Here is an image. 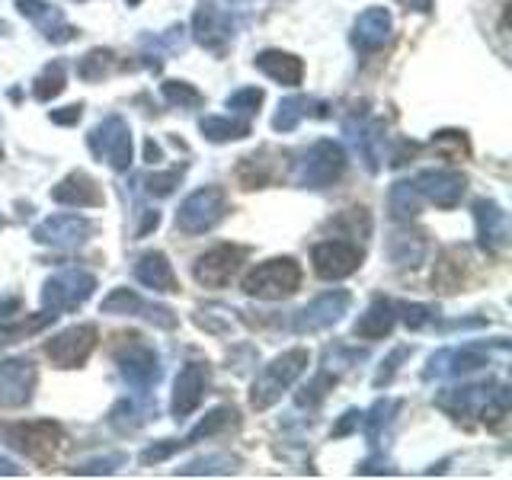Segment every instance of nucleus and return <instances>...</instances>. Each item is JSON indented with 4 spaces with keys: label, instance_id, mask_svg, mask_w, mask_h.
I'll list each match as a JSON object with an SVG mask.
<instances>
[{
    "label": "nucleus",
    "instance_id": "f257e3e1",
    "mask_svg": "<svg viewBox=\"0 0 512 480\" xmlns=\"http://www.w3.org/2000/svg\"><path fill=\"white\" fill-rule=\"evenodd\" d=\"M308 362H311L308 349H288V352H282V356L272 359L260 372V378L253 381V391H250L253 410H269L272 404H276V400L304 375Z\"/></svg>",
    "mask_w": 512,
    "mask_h": 480
},
{
    "label": "nucleus",
    "instance_id": "f03ea898",
    "mask_svg": "<svg viewBox=\"0 0 512 480\" xmlns=\"http://www.w3.org/2000/svg\"><path fill=\"white\" fill-rule=\"evenodd\" d=\"M298 285H301V266L292 256H276V260H266L247 272L244 292L260 301H282L292 298L298 292Z\"/></svg>",
    "mask_w": 512,
    "mask_h": 480
},
{
    "label": "nucleus",
    "instance_id": "7ed1b4c3",
    "mask_svg": "<svg viewBox=\"0 0 512 480\" xmlns=\"http://www.w3.org/2000/svg\"><path fill=\"white\" fill-rule=\"evenodd\" d=\"M346 173V151L336 141H314L295 164V183L304 189H327Z\"/></svg>",
    "mask_w": 512,
    "mask_h": 480
},
{
    "label": "nucleus",
    "instance_id": "20e7f679",
    "mask_svg": "<svg viewBox=\"0 0 512 480\" xmlns=\"http://www.w3.org/2000/svg\"><path fill=\"white\" fill-rule=\"evenodd\" d=\"M224 215H228V192L221 186H202L180 205V212H176V228L196 237V234L218 228Z\"/></svg>",
    "mask_w": 512,
    "mask_h": 480
},
{
    "label": "nucleus",
    "instance_id": "39448f33",
    "mask_svg": "<svg viewBox=\"0 0 512 480\" xmlns=\"http://www.w3.org/2000/svg\"><path fill=\"white\" fill-rule=\"evenodd\" d=\"M93 288H96V276L87 269H61L55 272L52 279L45 282L42 288V304H45V311H52V314H68L74 308H80L90 295H93Z\"/></svg>",
    "mask_w": 512,
    "mask_h": 480
},
{
    "label": "nucleus",
    "instance_id": "423d86ee",
    "mask_svg": "<svg viewBox=\"0 0 512 480\" xmlns=\"http://www.w3.org/2000/svg\"><path fill=\"white\" fill-rule=\"evenodd\" d=\"M4 439L32 461H52L55 452L64 445V429L52 420H32L4 426Z\"/></svg>",
    "mask_w": 512,
    "mask_h": 480
},
{
    "label": "nucleus",
    "instance_id": "0eeeda50",
    "mask_svg": "<svg viewBox=\"0 0 512 480\" xmlns=\"http://www.w3.org/2000/svg\"><path fill=\"white\" fill-rule=\"evenodd\" d=\"M87 144L96 160H106L112 170L132 167V128L122 116H106L100 125L87 135Z\"/></svg>",
    "mask_w": 512,
    "mask_h": 480
},
{
    "label": "nucleus",
    "instance_id": "6e6552de",
    "mask_svg": "<svg viewBox=\"0 0 512 480\" xmlns=\"http://www.w3.org/2000/svg\"><path fill=\"white\" fill-rule=\"evenodd\" d=\"M96 234V224L84 215H52L32 228V240L55 250H77Z\"/></svg>",
    "mask_w": 512,
    "mask_h": 480
},
{
    "label": "nucleus",
    "instance_id": "1a4fd4ad",
    "mask_svg": "<svg viewBox=\"0 0 512 480\" xmlns=\"http://www.w3.org/2000/svg\"><path fill=\"white\" fill-rule=\"evenodd\" d=\"M122 340H125V346L116 352L122 378L132 384L135 391H151L160 381L157 352L148 343H141V336H122Z\"/></svg>",
    "mask_w": 512,
    "mask_h": 480
},
{
    "label": "nucleus",
    "instance_id": "9d476101",
    "mask_svg": "<svg viewBox=\"0 0 512 480\" xmlns=\"http://www.w3.org/2000/svg\"><path fill=\"white\" fill-rule=\"evenodd\" d=\"M362 260H365V253L359 244H352V240H324V244H317L311 250L314 272L327 282L346 279L352 272H359Z\"/></svg>",
    "mask_w": 512,
    "mask_h": 480
},
{
    "label": "nucleus",
    "instance_id": "9b49d317",
    "mask_svg": "<svg viewBox=\"0 0 512 480\" xmlns=\"http://www.w3.org/2000/svg\"><path fill=\"white\" fill-rule=\"evenodd\" d=\"M96 340H100V330L93 324H74L45 343V356L58 368H77L90 359V352L96 349Z\"/></svg>",
    "mask_w": 512,
    "mask_h": 480
},
{
    "label": "nucleus",
    "instance_id": "f8f14e48",
    "mask_svg": "<svg viewBox=\"0 0 512 480\" xmlns=\"http://www.w3.org/2000/svg\"><path fill=\"white\" fill-rule=\"evenodd\" d=\"M244 260H247L244 247L221 244V247H215V250H208V253L199 256L196 266H192V276H196V282L205 285V288H224L237 276V269L244 266Z\"/></svg>",
    "mask_w": 512,
    "mask_h": 480
},
{
    "label": "nucleus",
    "instance_id": "ddd939ff",
    "mask_svg": "<svg viewBox=\"0 0 512 480\" xmlns=\"http://www.w3.org/2000/svg\"><path fill=\"white\" fill-rule=\"evenodd\" d=\"M192 36L208 52H221L224 45L234 39V16L231 7H221L218 0H205L196 10V20H192Z\"/></svg>",
    "mask_w": 512,
    "mask_h": 480
},
{
    "label": "nucleus",
    "instance_id": "4468645a",
    "mask_svg": "<svg viewBox=\"0 0 512 480\" xmlns=\"http://www.w3.org/2000/svg\"><path fill=\"white\" fill-rule=\"evenodd\" d=\"M352 304V295L346 288H333V292H324L320 298H314L308 308H301L295 314V333H320L333 327L336 320H340Z\"/></svg>",
    "mask_w": 512,
    "mask_h": 480
},
{
    "label": "nucleus",
    "instance_id": "2eb2a0df",
    "mask_svg": "<svg viewBox=\"0 0 512 480\" xmlns=\"http://www.w3.org/2000/svg\"><path fill=\"white\" fill-rule=\"evenodd\" d=\"M36 381H39V372L29 359L0 362V407L4 410L26 407L32 400V391H36Z\"/></svg>",
    "mask_w": 512,
    "mask_h": 480
},
{
    "label": "nucleus",
    "instance_id": "dca6fc26",
    "mask_svg": "<svg viewBox=\"0 0 512 480\" xmlns=\"http://www.w3.org/2000/svg\"><path fill=\"white\" fill-rule=\"evenodd\" d=\"M413 186L420 189L423 202H432L439 208H455L464 199L468 180H464V176L452 167H436V170H423L413 180Z\"/></svg>",
    "mask_w": 512,
    "mask_h": 480
},
{
    "label": "nucleus",
    "instance_id": "f3484780",
    "mask_svg": "<svg viewBox=\"0 0 512 480\" xmlns=\"http://www.w3.org/2000/svg\"><path fill=\"white\" fill-rule=\"evenodd\" d=\"M205 391H208V368L202 362H189L186 368H180V375L173 381V400H170L173 420H186L189 413H196Z\"/></svg>",
    "mask_w": 512,
    "mask_h": 480
},
{
    "label": "nucleus",
    "instance_id": "a211bd4d",
    "mask_svg": "<svg viewBox=\"0 0 512 480\" xmlns=\"http://www.w3.org/2000/svg\"><path fill=\"white\" fill-rule=\"evenodd\" d=\"M474 224H477V244L487 253H500L509 247V215L500 202L477 199L474 202Z\"/></svg>",
    "mask_w": 512,
    "mask_h": 480
},
{
    "label": "nucleus",
    "instance_id": "6ab92c4d",
    "mask_svg": "<svg viewBox=\"0 0 512 480\" xmlns=\"http://www.w3.org/2000/svg\"><path fill=\"white\" fill-rule=\"evenodd\" d=\"M100 311L103 314H144V317L151 320V324L164 327V330L176 327V314L170 308H160V304L141 301L138 292H132V288H112V292L103 298Z\"/></svg>",
    "mask_w": 512,
    "mask_h": 480
},
{
    "label": "nucleus",
    "instance_id": "aec40b11",
    "mask_svg": "<svg viewBox=\"0 0 512 480\" xmlns=\"http://www.w3.org/2000/svg\"><path fill=\"white\" fill-rule=\"evenodd\" d=\"M16 10H20L26 20L36 23L48 42L64 45V42L77 39V29L64 20V13L55 4H45V0H16Z\"/></svg>",
    "mask_w": 512,
    "mask_h": 480
},
{
    "label": "nucleus",
    "instance_id": "412c9836",
    "mask_svg": "<svg viewBox=\"0 0 512 480\" xmlns=\"http://www.w3.org/2000/svg\"><path fill=\"white\" fill-rule=\"evenodd\" d=\"M52 199L58 205H68V208H100L106 202L100 183H96L93 176L84 170H74V173L64 176V180L52 189Z\"/></svg>",
    "mask_w": 512,
    "mask_h": 480
},
{
    "label": "nucleus",
    "instance_id": "4be33fe9",
    "mask_svg": "<svg viewBox=\"0 0 512 480\" xmlns=\"http://www.w3.org/2000/svg\"><path fill=\"white\" fill-rule=\"evenodd\" d=\"M394 32V20L388 7H368L356 16L352 23V42H356L362 52H375L384 42L391 39Z\"/></svg>",
    "mask_w": 512,
    "mask_h": 480
},
{
    "label": "nucleus",
    "instance_id": "5701e85b",
    "mask_svg": "<svg viewBox=\"0 0 512 480\" xmlns=\"http://www.w3.org/2000/svg\"><path fill=\"white\" fill-rule=\"evenodd\" d=\"M496 384H464V388H448L436 397V407L452 416H480L490 404Z\"/></svg>",
    "mask_w": 512,
    "mask_h": 480
},
{
    "label": "nucleus",
    "instance_id": "b1692460",
    "mask_svg": "<svg viewBox=\"0 0 512 480\" xmlns=\"http://www.w3.org/2000/svg\"><path fill=\"white\" fill-rule=\"evenodd\" d=\"M135 279L144 288H151V292H160V295L180 292V282H176V276H173V266L167 260V253H160V250H148V253L138 256Z\"/></svg>",
    "mask_w": 512,
    "mask_h": 480
},
{
    "label": "nucleus",
    "instance_id": "393cba45",
    "mask_svg": "<svg viewBox=\"0 0 512 480\" xmlns=\"http://www.w3.org/2000/svg\"><path fill=\"white\" fill-rule=\"evenodd\" d=\"M253 64L282 87H298L304 80V61L292 52H282V48H266L253 58Z\"/></svg>",
    "mask_w": 512,
    "mask_h": 480
},
{
    "label": "nucleus",
    "instance_id": "a878e982",
    "mask_svg": "<svg viewBox=\"0 0 512 480\" xmlns=\"http://www.w3.org/2000/svg\"><path fill=\"white\" fill-rule=\"evenodd\" d=\"M330 106L314 100V96H288V100L279 103V112L272 116V128L276 132H295L301 125V119H327Z\"/></svg>",
    "mask_w": 512,
    "mask_h": 480
},
{
    "label": "nucleus",
    "instance_id": "bb28decb",
    "mask_svg": "<svg viewBox=\"0 0 512 480\" xmlns=\"http://www.w3.org/2000/svg\"><path fill=\"white\" fill-rule=\"evenodd\" d=\"M349 138L356 141V151L365 160V170L368 173H378L381 170V157H384V125L381 122H362L356 125H346Z\"/></svg>",
    "mask_w": 512,
    "mask_h": 480
},
{
    "label": "nucleus",
    "instance_id": "cd10ccee",
    "mask_svg": "<svg viewBox=\"0 0 512 480\" xmlns=\"http://www.w3.org/2000/svg\"><path fill=\"white\" fill-rule=\"evenodd\" d=\"M426 250H429V244H426V234L423 231L404 228V231H394L388 237V260L394 266H410V269L420 266L426 260Z\"/></svg>",
    "mask_w": 512,
    "mask_h": 480
},
{
    "label": "nucleus",
    "instance_id": "c85d7f7f",
    "mask_svg": "<svg viewBox=\"0 0 512 480\" xmlns=\"http://www.w3.org/2000/svg\"><path fill=\"white\" fill-rule=\"evenodd\" d=\"M394 304L388 298H375L372 304L365 308V314L356 320V327H352V333L362 336V340H381V336H388L394 330Z\"/></svg>",
    "mask_w": 512,
    "mask_h": 480
},
{
    "label": "nucleus",
    "instance_id": "c756f323",
    "mask_svg": "<svg viewBox=\"0 0 512 480\" xmlns=\"http://www.w3.org/2000/svg\"><path fill=\"white\" fill-rule=\"evenodd\" d=\"M461 282H464V247H448L442 250L436 272H432V285H436L439 292L452 295L461 288Z\"/></svg>",
    "mask_w": 512,
    "mask_h": 480
},
{
    "label": "nucleus",
    "instance_id": "7c9ffc66",
    "mask_svg": "<svg viewBox=\"0 0 512 480\" xmlns=\"http://www.w3.org/2000/svg\"><path fill=\"white\" fill-rule=\"evenodd\" d=\"M276 176H279V160H269V151L250 154V157L240 160V167H237V180L244 183L247 189L269 186Z\"/></svg>",
    "mask_w": 512,
    "mask_h": 480
},
{
    "label": "nucleus",
    "instance_id": "2f4dec72",
    "mask_svg": "<svg viewBox=\"0 0 512 480\" xmlns=\"http://www.w3.org/2000/svg\"><path fill=\"white\" fill-rule=\"evenodd\" d=\"M154 416H157V407L144 404V400H119V404L109 410V423L119 432H135L144 423H151Z\"/></svg>",
    "mask_w": 512,
    "mask_h": 480
},
{
    "label": "nucleus",
    "instance_id": "473e14b6",
    "mask_svg": "<svg viewBox=\"0 0 512 480\" xmlns=\"http://www.w3.org/2000/svg\"><path fill=\"white\" fill-rule=\"evenodd\" d=\"M199 132L208 141L224 144V141L247 138L250 135V122L247 119H234V116H202L199 119Z\"/></svg>",
    "mask_w": 512,
    "mask_h": 480
},
{
    "label": "nucleus",
    "instance_id": "72a5a7b5",
    "mask_svg": "<svg viewBox=\"0 0 512 480\" xmlns=\"http://www.w3.org/2000/svg\"><path fill=\"white\" fill-rule=\"evenodd\" d=\"M388 205H391V215L397 221H410L420 215V208H423V196H420V189H416L413 183L407 180H400L391 186L388 192Z\"/></svg>",
    "mask_w": 512,
    "mask_h": 480
},
{
    "label": "nucleus",
    "instance_id": "f704fd0d",
    "mask_svg": "<svg viewBox=\"0 0 512 480\" xmlns=\"http://www.w3.org/2000/svg\"><path fill=\"white\" fill-rule=\"evenodd\" d=\"M64 87H68V77H64V64L61 61H52V64H45V68L36 74V80H32V96H36L39 103H52L55 96L64 93Z\"/></svg>",
    "mask_w": 512,
    "mask_h": 480
},
{
    "label": "nucleus",
    "instance_id": "c9c22d12",
    "mask_svg": "<svg viewBox=\"0 0 512 480\" xmlns=\"http://www.w3.org/2000/svg\"><path fill=\"white\" fill-rule=\"evenodd\" d=\"M234 416H237V413H234L231 407H218V410H212V413H205V416H202V423H199L196 429H192L186 439H180L183 448L196 445L199 439H212V436H218L221 429H228V426L234 423Z\"/></svg>",
    "mask_w": 512,
    "mask_h": 480
},
{
    "label": "nucleus",
    "instance_id": "e433bc0d",
    "mask_svg": "<svg viewBox=\"0 0 512 480\" xmlns=\"http://www.w3.org/2000/svg\"><path fill=\"white\" fill-rule=\"evenodd\" d=\"M400 410V400H378V404L368 410V413H362V426H365V436H368V442H378V436H381V429L388 426L391 420H394V413Z\"/></svg>",
    "mask_w": 512,
    "mask_h": 480
},
{
    "label": "nucleus",
    "instance_id": "4c0bfd02",
    "mask_svg": "<svg viewBox=\"0 0 512 480\" xmlns=\"http://www.w3.org/2000/svg\"><path fill=\"white\" fill-rule=\"evenodd\" d=\"M112 68V52L109 48H93L84 58L77 61V77L87 80V84H96V80H103Z\"/></svg>",
    "mask_w": 512,
    "mask_h": 480
},
{
    "label": "nucleus",
    "instance_id": "58836bf2",
    "mask_svg": "<svg viewBox=\"0 0 512 480\" xmlns=\"http://www.w3.org/2000/svg\"><path fill=\"white\" fill-rule=\"evenodd\" d=\"M160 93H164V100L170 106H180V109H199L205 103V96L192 84H186V80H164Z\"/></svg>",
    "mask_w": 512,
    "mask_h": 480
},
{
    "label": "nucleus",
    "instance_id": "ea45409f",
    "mask_svg": "<svg viewBox=\"0 0 512 480\" xmlns=\"http://www.w3.org/2000/svg\"><path fill=\"white\" fill-rule=\"evenodd\" d=\"M237 458L231 455H208V458H199V461H192L186 464V468H180L176 474H183V477H202V474H234L237 471Z\"/></svg>",
    "mask_w": 512,
    "mask_h": 480
},
{
    "label": "nucleus",
    "instance_id": "a19ab883",
    "mask_svg": "<svg viewBox=\"0 0 512 480\" xmlns=\"http://www.w3.org/2000/svg\"><path fill=\"white\" fill-rule=\"evenodd\" d=\"M234 314H237V311L221 308V304H212V308H205V311L196 314V324H199L202 330H208V333L228 336V333L234 330V320H237Z\"/></svg>",
    "mask_w": 512,
    "mask_h": 480
},
{
    "label": "nucleus",
    "instance_id": "79ce46f5",
    "mask_svg": "<svg viewBox=\"0 0 512 480\" xmlns=\"http://www.w3.org/2000/svg\"><path fill=\"white\" fill-rule=\"evenodd\" d=\"M55 317H58V314H52V311H42V314H36L32 320H20V324H13V327H0V346L16 343V340H23V336H29V333H39L42 327L52 324Z\"/></svg>",
    "mask_w": 512,
    "mask_h": 480
},
{
    "label": "nucleus",
    "instance_id": "37998d69",
    "mask_svg": "<svg viewBox=\"0 0 512 480\" xmlns=\"http://www.w3.org/2000/svg\"><path fill=\"white\" fill-rule=\"evenodd\" d=\"M180 180H183V167L157 170V173L148 176V180H144V189H148V196L167 199V196H173V189L180 186Z\"/></svg>",
    "mask_w": 512,
    "mask_h": 480
},
{
    "label": "nucleus",
    "instance_id": "c03bdc74",
    "mask_svg": "<svg viewBox=\"0 0 512 480\" xmlns=\"http://www.w3.org/2000/svg\"><path fill=\"white\" fill-rule=\"evenodd\" d=\"M336 384V378L330 372H320L311 384H304L301 394H298V407H317L320 400L327 397V391Z\"/></svg>",
    "mask_w": 512,
    "mask_h": 480
},
{
    "label": "nucleus",
    "instance_id": "a18cd8bd",
    "mask_svg": "<svg viewBox=\"0 0 512 480\" xmlns=\"http://www.w3.org/2000/svg\"><path fill=\"white\" fill-rule=\"evenodd\" d=\"M263 106V90H256V87H244V90H237L228 96V109L231 112H244V116H253L256 109Z\"/></svg>",
    "mask_w": 512,
    "mask_h": 480
},
{
    "label": "nucleus",
    "instance_id": "49530a36",
    "mask_svg": "<svg viewBox=\"0 0 512 480\" xmlns=\"http://www.w3.org/2000/svg\"><path fill=\"white\" fill-rule=\"evenodd\" d=\"M400 317H404V324L410 330H426L436 324V311H432L429 304H404V308H400Z\"/></svg>",
    "mask_w": 512,
    "mask_h": 480
},
{
    "label": "nucleus",
    "instance_id": "de8ad7c7",
    "mask_svg": "<svg viewBox=\"0 0 512 480\" xmlns=\"http://www.w3.org/2000/svg\"><path fill=\"white\" fill-rule=\"evenodd\" d=\"M407 356H410V346H397V349L391 352V356L381 362V368H378V372H375V378H372V384H375V388H381V384H391V378L397 375L400 362H404Z\"/></svg>",
    "mask_w": 512,
    "mask_h": 480
},
{
    "label": "nucleus",
    "instance_id": "09e8293b",
    "mask_svg": "<svg viewBox=\"0 0 512 480\" xmlns=\"http://www.w3.org/2000/svg\"><path fill=\"white\" fill-rule=\"evenodd\" d=\"M125 464V455H106V458H93V461H84L77 464L74 474H87V477H96V474H112L116 468Z\"/></svg>",
    "mask_w": 512,
    "mask_h": 480
},
{
    "label": "nucleus",
    "instance_id": "8fccbe9b",
    "mask_svg": "<svg viewBox=\"0 0 512 480\" xmlns=\"http://www.w3.org/2000/svg\"><path fill=\"white\" fill-rule=\"evenodd\" d=\"M80 116H84V106H80V103L48 112V119H52L55 125H77V122H80Z\"/></svg>",
    "mask_w": 512,
    "mask_h": 480
},
{
    "label": "nucleus",
    "instance_id": "3c124183",
    "mask_svg": "<svg viewBox=\"0 0 512 480\" xmlns=\"http://www.w3.org/2000/svg\"><path fill=\"white\" fill-rule=\"evenodd\" d=\"M359 426H362V410H346L343 420L333 426V436L343 439V436H349V432H356Z\"/></svg>",
    "mask_w": 512,
    "mask_h": 480
},
{
    "label": "nucleus",
    "instance_id": "603ef678",
    "mask_svg": "<svg viewBox=\"0 0 512 480\" xmlns=\"http://www.w3.org/2000/svg\"><path fill=\"white\" fill-rule=\"evenodd\" d=\"M157 224H160V212H151V208H148V212H144V221L138 224V237H144V234H148V231H154L157 228Z\"/></svg>",
    "mask_w": 512,
    "mask_h": 480
},
{
    "label": "nucleus",
    "instance_id": "864d4df0",
    "mask_svg": "<svg viewBox=\"0 0 512 480\" xmlns=\"http://www.w3.org/2000/svg\"><path fill=\"white\" fill-rule=\"evenodd\" d=\"M23 304H20V298H7V301H0V320H10L16 311H20Z\"/></svg>",
    "mask_w": 512,
    "mask_h": 480
},
{
    "label": "nucleus",
    "instance_id": "5fc2aeb1",
    "mask_svg": "<svg viewBox=\"0 0 512 480\" xmlns=\"http://www.w3.org/2000/svg\"><path fill=\"white\" fill-rule=\"evenodd\" d=\"M0 474H4V477H20L23 471L16 468V464H13L10 458H0Z\"/></svg>",
    "mask_w": 512,
    "mask_h": 480
},
{
    "label": "nucleus",
    "instance_id": "6e6d98bb",
    "mask_svg": "<svg viewBox=\"0 0 512 480\" xmlns=\"http://www.w3.org/2000/svg\"><path fill=\"white\" fill-rule=\"evenodd\" d=\"M144 157H148V160H151V164H157V160H160V157H164V154H160V148H157V144H154V141H148V144H144Z\"/></svg>",
    "mask_w": 512,
    "mask_h": 480
},
{
    "label": "nucleus",
    "instance_id": "4d7b16f0",
    "mask_svg": "<svg viewBox=\"0 0 512 480\" xmlns=\"http://www.w3.org/2000/svg\"><path fill=\"white\" fill-rule=\"evenodd\" d=\"M125 4H128V7H138V4H141V0H125Z\"/></svg>",
    "mask_w": 512,
    "mask_h": 480
},
{
    "label": "nucleus",
    "instance_id": "13d9d810",
    "mask_svg": "<svg viewBox=\"0 0 512 480\" xmlns=\"http://www.w3.org/2000/svg\"><path fill=\"white\" fill-rule=\"evenodd\" d=\"M0 32H7V23L4 20H0Z\"/></svg>",
    "mask_w": 512,
    "mask_h": 480
},
{
    "label": "nucleus",
    "instance_id": "bf43d9fd",
    "mask_svg": "<svg viewBox=\"0 0 512 480\" xmlns=\"http://www.w3.org/2000/svg\"><path fill=\"white\" fill-rule=\"evenodd\" d=\"M0 160H4V148H0Z\"/></svg>",
    "mask_w": 512,
    "mask_h": 480
}]
</instances>
